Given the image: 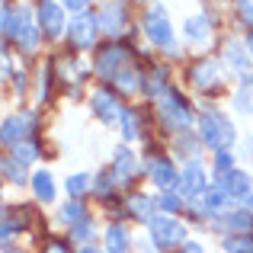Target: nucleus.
<instances>
[{"instance_id":"obj_1","label":"nucleus","mask_w":253,"mask_h":253,"mask_svg":"<svg viewBox=\"0 0 253 253\" xmlns=\"http://www.w3.org/2000/svg\"><path fill=\"white\" fill-rule=\"evenodd\" d=\"M157 103V116H161V125L164 128H170V131H189V125L196 122V112H192V106H189V99L183 96V93H176V90H164L161 96L154 99Z\"/></svg>"},{"instance_id":"obj_2","label":"nucleus","mask_w":253,"mask_h":253,"mask_svg":"<svg viewBox=\"0 0 253 253\" xmlns=\"http://www.w3.org/2000/svg\"><path fill=\"white\" fill-rule=\"evenodd\" d=\"M144 36L151 39V42L157 45V48H167L173 51V26H170V16H167V10H164V3L161 0H154V3L144 10Z\"/></svg>"},{"instance_id":"obj_3","label":"nucleus","mask_w":253,"mask_h":253,"mask_svg":"<svg viewBox=\"0 0 253 253\" xmlns=\"http://www.w3.org/2000/svg\"><path fill=\"white\" fill-rule=\"evenodd\" d=\"M151 237L157 241V247L164 253H170V247H183L189 237H186V224L179 221L176 215H154L148 224Z\"/></svg>"},{"instance_id":"obj_4","label":"nucleus","mask_w":253,"mask_h":253,"mask_svg":"<svg viewBox=\"0 0 253 253\" xmlns=\"http://www.w3.org/2000/svg\"><path fill=\"white\" fill-rule=\"evenodd\" d=\"M128 58H131V51L125 48V45L109 42V45H103V48L96 51L93 71H96V77H103V81H109V84H112L125 68H128Z\"/></svg>"},{"instance_id":"obj_5","label":"nucleus","mask_w":253,"mask_h":253,"mask_svg":"<svg viewBox=\"0 0 253 253\" xmlns=\"http://www.w3.org/2000/svg\"><path fill=\"white\" fill-rule=\"evenodd\" d=\"M179 196L186 199V209L189 205H196L199 199L205 196V189H209V173H205V167H202V161H186V167L179 170Z\"/></svg>"},{"instance_id":"obj_6","label":"nucleus","mask_w":253,"mask_h":253,"mask_svg":"<svg viewBox=\"0 0 253 253\" xmlns=\"http://www.w3.org/2000/svg\"><path fill=\"white\" fill-rule=\"evenodd\" d=\"M99 32H103V29H99V16L86 10V13H77V16L68 23V42H71L74 51H86V48L96 45Z\"/></svg>"},{"instance_id":"obj_7","label":"nucleus","mask_w":253,"mask_h":253,"mask_svg":"<svg viewBox=\"0 0 253 253\" xmlns=\"http://www.w3.org/2000/svg\"><path fill=\"white\" fill-rule=\"evenodd\" d=\"M36 125H39L36 112H16V116H6L3 125H0V141H3L6 148H13V144L26 141V138L36 131Z\"/></svg>"},{"instance_id":"obj_8","label":"nucleus","mask_w":253,"mask_h":253,"mask_svg":"<svg viewBox=\"0 0 253 253\" xmlns=\"http://www.w3.org/2000/svg\"><path fill=\"white\" fill-rule=\"evenodd\" d=\"M196 128H199V138H202V148H209L211 154L218 151H228L224 148V128H221V112L209 109L196 119Z\"/></svg>"},{"instance_id":"obj_9","label":"nucleus","mask_w":253,"mask_h":253,"mask_svg":"<svg viewBox=\"0 0 253 253\" xmlns=\"http://www.w3.org/2000/svg\"><path fill=\"white\" fill-rule=\"evenodd\" d=\"M186 77H189V84L196 86V90H202V93H211V90L221 86V68H218L215 58H199L196 64H189Z\"/></svg>"},{"instance_id":"obj_10","label":"nucleus","mask_w":253,"mask_h":253,"mask_svg":"<svg viewBox=\"0 0 253 253\" xmlns=\"http://www.w3.org/2000/svg\"><path fill=\"white\" fill-rule=\"evenodd\" d=\"M36 23L42 29V36L48 42H58L64 32V6L55 3V0H42L39 3V13H36Z\"/></svg>"},{"instance_id":"obj_11","label":"nucleus","mask_w":253,"mask_h":253,"mask_svg":"<svg viewBox=\"0 0 253 253\" xmlns=\"http://www.w3.org/2000/svg\"><path fill=\"white\" fill-rule=\"evenodd\" d=\"M211 231H224V234H253V211L247 209H231L224 215H215L209 224Z\"/></svg>"},{"instance_id":"obj_12","label":"nucleus","mask_w":253,"mask_h":253,"mask_svg":"<svg viewBox=\"0 0 253 253\" xmlns=\"http://www.w3.org/2000/svg\"><path fill=\"white\" fill-rule=\"evenodd\" d=\"M90 109H93V116H96L103 125H119V119H122V109H119V93L116 90H93Z\"/></svg>"},{"instance_id":"obj_13","label":"nucleus","mask_w":253,"mask_h":253,"mask_svg":"<svg viewBox=\"0 0 253 253\" xmlns=\"http://www.w3.org/2000/svg\"><path fill=\"white\" fill-rule=\"evenodd\" d=\"M221 61H224V68H228L231 74L244 77V74H250L253 55L247 51V45H244V42H237V39H228V42L221 45Z\"/></svg>"},{"instance_id":"obj_14","label":"nucleus","mask_w":253,"mask_h":253,"mask_svg":"<svg viewBox=\"0 0 253 253\" xmlns=\"http://www.w3.org/2000/svg\"><path fill=\"white\" fill-rule=\"evenodd\" d=\"M144 170H148L151 183H154L161 192H167V189H173V186L179 183V170L173 167V161H170V157H154V161H148V164H144Z\"/></svg>"},{"instance_id":"obj_15","label":"nucleus","mask_w":253,"mask_h":253,"mask_svg":"<svg viewBox=\"0 0 253 253\" xmlns=\"http://www.w3.org/2000/svg\"><path fill=\"white\" fill-rule=\"evenodd\" d=\"M96 16H99V29L116 39L125 29V0H103V10Z\"/></svg>"},{"instance_id":"obj_16","label":"nucleus","mask_w":253,"mask_h":253,"mask_svg":"<svg viewBox=\"0 0 253 253\" xmlns=\"http://www.w3.org/2000/svg\"><path fill=\"white\" fill-rule=\"evenodd\" d=\"M109 170L116 173L119 186L131 183V179H135V173H138V157H135V151L125 148V144H119L116 154H112V167H109Z\"/></svg>"},{"instance_id":"obj_17","label":"nucleus","mask_w":253,"mask_h":253,"mask_svg":"<svg viewBox=\"0 0 253 253\" xmlns=\"http://www.w3.org/2000/svg\"><path fill=\"white\" fill-rule=\"evenodd\" d=\"M215 183L231 196V202H237L241 196L253 192V189H250V186H253V183H250V173H244L241 167H234L231 173H224V176H215Z\"/></svg>"},{"instance_id":"obj_18","label":"nucleus","mask_w":253,"mask_h":253,"mask_svg":"<svg viewBox=\"0 0 253 253\" xmlns=\"http://www.w3.org/2000/svg\"><path fill=\"white\" fill-rule=\"evenodd\" d=\"M26 19H32V13H29V6H10V3H3V23H0V32H3V39L6 42H16V36H19V29L26 26Z\"/></svg>"},{"instance_id":"obj_19","label":"nucleus","mask_w":253,"mask_h":253,"mask_svg":"<svg viewBox=\"0 0 253 253\" xmlns=\"http://www.w3.org/2000/svg\"><path fill=\"white\" fill-rule=\"evenodd\" d=\"M103 250H106V253H128V250H131V234H128V228H125V224H119V221H112L109 228L103 231Z\"/></svg>"},{"instance_id":"obj_20","label":"nucleus","mask_w":253,"mask_h":253,"mask_svg":"<svg viewBox=\"0 0 253 253\" xmlns=\"http://www.w3.org/2000/svg\"><path fill=\"white\" fill-rule=\"evenodd\" d=\"M144 86H148V84H144V71L131 68V64L116 77V81H112V90H116L119 96H135V93L144 90Z\"/></svg>"},{"instance_id":"obj_21","label":"nucleus","mask_w":253,"mask_h":253,"mask_svg":"<svg viewBox=\"0 0 253 253\" xmlns=\"http://www.w3.org/2000/svg\"><path fill=\"white\" fill-rule=\"evenodd\" d=\"M183 36L186 42H196V45H205L211 39V19L205 16V13H196V16H189L183 23Z\"/></svg>"},{"instance_id":"obj_22","label":"nucleus","mask_w":253,"mask_h":253,"mask_svg":"<svg viewBox=\"0 0 253 253\" xmlns=\"http://www.w3.org/2000/svg\"><path fill=\"white\" fill-rule=\"evenodd\" d=\"M29 186H32V196L39 199V202H55V196H58V186H55V176H51L48 170H36L29 176Z\"/></svg>"},{"instance_id":"obj_23","label":"nucleus","mask_w":253,"mask_h":253,"mask_svg":"<svg viewBox=\"0 0 253 253\" xmlns=\"http://www.w3.org/2000/svg\"><path fill=\"white\" fill-rule=\"evenodd\" d=\"M125 209H128V215L138 218L141 224H151V218L157 215V199H148V196H128Z\"/></svg>"},{"instance_id":"obj_24","label":"nucleus","mask_w":253,"mask_h":253,"mask_svg":"<svg viewBox=\"0 0 253 253\" xmlns=\"http://www.w3.org/2000/svg\"><path fill=\"white\" fill-rule=\"evenodd\" d=\"M234 109L241 112V116H253V74H244L241 77V90L234 93Z\"/></svg>"},{"instance_id":"obj_25","label":"nucleus","mask_w":253,"mask_h":253,"mask_svg":"<svg viewBox=\"0 0 253 253\" xmlns=\"http://www.w3.org/2000/svg\"><path fill=\"white\" fill-rule=\"evenodd\" d=\"M39 39H42V29H39V23H36V19H26V26L19 29V36H16V45L26 51V55H32V51L39 48Z\"/></svg>"},{"instance_id":"obj_26","label":"nucleus","mask_w":253,"mask_h":253,"mask_svg":"<svg viewBox=\"0 0 253 253\" xmlns=\"http://www.w3.org/2000/svg\"><path fill=\"white\" fill-rule=\"evenodd\" d=\"M86 218V205H84V199H71V202H64L61 209H58V221L61 224H81Z\"/></svg>"},{"instance_id":"obj_27","label":"nucleus","mask_w":253,"mask_h":253,"mask_svg":"<svg viewBox=\"0 0 253 253\" xmlns=\"http://www.w3.org/2000/svg\"><path fill=\"white\" fill-rule=\"evenodd\" d=\"M64 189H68V196L71 199H84L86 192L93 189V176L86 170H81V173H71L68 179H64Z\"/></svg>"},{"instance_id":"obj_28","label":"nucleus","mask_w":253,"mask_h":253,"mask_svg":"<svg viewBox=\"0 0 253 253\" xmlns=\"http://www.w3.org/2000/svg\"><path fill=\"white\" fill-rule=\"evenodd\" d=\"M116 186H119V179H116V173L112 170H99L96 173V179H93V196L96 199H112V192H116Z\"/></svg>"},{"instance_id":"obj_29","label":"nucleus","mask_w":253,"mask_h":253,"mask_svg":"<svg viewBox=\"0 0 253 253\" xmlns=\"http://www.w3.org/2000/svg\"><path fill=\"white\" fill-rule=\"evenodd\" d=\"M221 250L224 253H253V234H224Z\"/></svg>"},{"instance_id":"obj_30","label":"nucleus","mask_w":253,"mask_h":253,"mask_svg":"<svg viewBox=\"0 0 253 253\" xmlns=\"http://www.w3.org/2000/svg\"><path fill=\"white\" fill-rule=\"evenodd\" d=\"M10 151H13V161H19L23 167H32V164L39 161V144L29 141V138H26V141H19V144H13Z\"/></svg>"},{"instance_id":"obj_31","label":"nucleus","mask_w":253,"mask_h":253,"mask_svg":"<svg viewBox=\"0 0 253 253\" xmlns=\"http://www.w3.org/2000/svg\"><path fill=\"white\" fill-rule=\"evenodd\" d=\"M199 144H202V138L189 135V131H179L176 135V154L186 157V161H196L199 157Z\"/></svg>"},{"instance_id":"obj_32","label":"nucleus","mask_w":253,"mask_h":253,"mask_svg":"<svg viewBox=\"0 0 253 253\" xmlns=\"http://www.w3.org/2000/svg\"><path fill=\"white\" fill-rule=\"evenodd\" d=\"M186 209V199L179 196V192H161V199H157V211L161 215H179V211Z\"/></svg>"},{"instance_id":"obj_33","label":"nucleus","mask_w":253,"mask_h":253,"mask_svg":"<svg viewBox=\"0 0 253 253\" xmlns=\"http://www.w3.org/2000/svg\"><path fill=\"white\" fill-rule=\"evenodd\" d=\"M167 81H170L167 68H151V77H148V86H144V93L157 99V96H161L164 90H167Z\"/></svg>"},{"instance_id":"obj_34","label":"nucleus","mask_w":253,"mask_h":253,"mask_svg":"<svg viewBox=\"0 0 253 253\" xmlns=\"http://www.w3.org/2000/svg\"><path fill=\"white\" fill-rule=\"evenodd\" d=\"M71 241H74L77 247H86V244L96 241V228H93L90 218H84L81 224H74V228H71Z\"/></svg>"},{"instance_id":"obj_35","label":"nucleus","mask_w":253,"mask_h":253,"mask_svg":"<svg viewBox=\"0 0 253 253\" xmlns=\"http://www.w3.org/2000/svg\"><path fill=\"white\" fill-rule=\"evenodd\" d=\"M0 167H3V179H10L13 186L29 183V179H26V167H23L19 161H10V157H3V164H0Z\"/></svg>"},{"instance_id":"obj_36","label":"nucleus","mask_w":253,"mask_h":253,"mask_svg":"<svg viewBox=\"0 0 253 253\" xmlns=\"http://www.w3.org/2000/svg\"><path fill=\"white\" fill-rule=\"evenodd\" d=\"M119 128H122V138H125V141H135V138H138V116L131 109H122Z\"/></svg>"},{"instance_id":"obj_37","label":"nucleus","mask_w":253,"mask_h":253,"mask_svg":"<svg viewBox=\"0 0 253 253\" xmlns=\"http://www.w3.org/2000/svg\"><path fill=\"white\" fill-rule=\"evenodd\" d=\"M237 164H234V157H231V151H218L215 154V176H224V173H231Z\"/></svg>"},{"instance_id":"obj_38","label":"nucleus","mask_w":253,"mask_h":253,"mask_svg":"<svg viewBox=\"0 0 253 253\" xmlns=\"http://www.w3.org/2000/svg\"><path fill=\"white\" fill-rule=\"evenodd\" d=\"M135 247H138V253H157L161 247H157V241L151 237V231L148 234H141V237H135Z\"/></svg>"},{"instance_id":"obj_39","label":"nucleus","mask_w":253,"mask_h":253,"mask_svg":"<svg viewBox=\"0 0 253 253\" xmlns=\"http://www.w3.org/2000/svg\"><path fill=\"white\" fill-rule=\"evenodd\" d=\"M42 253H71V247H68V241H45V247H42Z\"/></svg>"},{"instance_id":"obj_40","label":"nucleus","mask_w":253,"mask_h":253,"mask_svg":"<svg viewBox=\"0 0 253 253\" xmlns=\"http://www.w3.org/2000/svg\"><path fill=\"white\" fill-rule=\"evenodd\" d=\"M237 13L244 16V23L253 26V0H237Z\"/></svg>"},{"instance_id":"obj_41","label":"nucleus","mask_w":253,"mask_h":253,"mask_svg":"<svg viewBox=\"0 0 253 253\" xmlns=\"http://www.w3.org/2000/svg\"><path fill=\"white\" fill-rule=\"evenodd\" d=\"M64 10H74V13H86V6H90V0H61Z\"/></svg>"},{"instance_id":"obj_42","label":"nucleus","mask_w":253,"mask_h":253,"mask_svg":"<svg viewBox=\"0 0 253 253\" xmlns=\"http://www.w3.org/2000/svg\"><path fill=\"white\" fill-rule=\"evenodd\" d=\"M179 253H205V247L199 241H186L183 247H179Z\"/></svg>"},{"instance_id":"obj_43","label":"nucleus","mask_w":253,"mask_h":253,"mask_svg":"<svg viewBox=\"0 0 253 253\" xmlns=\"http://www.w3.org/2000/svg\"><path fill=\"white\" fill-rule=\"evenodd\" d=\"M244 148H247V157H250V164H253V135L244 138Z\"/></svg>"},{"instance_id":"obj_44","label":"nucleus","mask_w":253,"mask_h":253,"mask_svg":"<svg viewBox=\"0 0 253 253\" xmlns=\"http://www.w3.org/2000/svg\"><path fill=\"white\" fill-rule=\"evenodd\" d=\"M74 253H106V250H99V247H93V244H86V247H77Z\"/></svg>"},{"instance_id":"obj_45","label":"nucleus","mask_w":253,"mask_h":253,"mask_svg":"<svg viewBox=\"0 0 253 253\" xmlns=\"http://www.w3.org/2000/svg\"><path fill=\"white\" fill-rule=\"evenodd\" d=\"M244 45H247V51H250V55H253V29L247 32V39H244Z\"/></svg>"},{"instance_id":"obj_46","label":"nucleus","mask_w":253,"mask_h":253,"mask_svg":"<svg viewBox=\"0 0 253 253\" xmlns=\"http://www.w3.org/2000/svg\"><path fill=\"white\" fill-rule=\"evenodd\" d=\"M3 253H23V250H16V247H6Z\"/></svg>"},{"instance_id":"obj_47","label":"nucleus","mask_w":253,"mask_h":253,"mask_svg":"<svg viewBox=\"0 0 253 253\" xmlns=\"http://www.w3.org/2000/svg\"><path fill=\"white\" fill-rule=\"evenodd\" d=\"M3 3H6V0H3Z\"/></svg>"}]
</instances>
